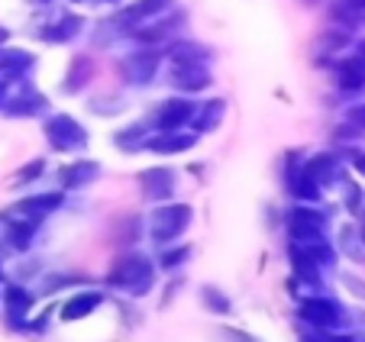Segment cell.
Returning a JSON list of instances; mask_svg holds the SVG:
<instances>
[{
	"instance_id": "1",
	"label": "cell",
	"mask_w": 365,
	"mask_h": 342,
	"mask_svg": "<svg viewBox=\"0 0 365 342\" xmlns=\"http://www.w3.org/2000/svg\"><path fill=\"white\" fill-rule=\"evenodd\" d=\"M107 284L139 301L155 288V261L143 252H123L107 271Z\"/></svg>"
},
{
	"instance_id": "2",
	"label": "cell",
	"mask_w": 365,
	"mask_h": 342,
	"mask_svg": "<svg viewBox=\"0 0 365 342\" xmlns=\"http://www.w3.org/2000/svg\"><path fill=\"white\" fill-rule=\"evenodd\" d=\"M297 316H301V323L307 329H314V333H343L352 320L349 310H346L336 297H327V294L301 297Z\"/></svg>"
},
{
	"instance_id": "3",
	"label": "cell",
	"mask_w": 365,
	"mask_h": 342,
	"mask_svg": "<svg viewBox=\"0 0 365 342\" xmlns=\"http://www.w3.org/2000/svg\"><path fill=\"white\" fill-rule=\"evenodd\" d=\"M194 223V207L191 204H178V200H165L152 210L149 217V236L155 246H168L178 242L181 236L191 229Z\"/></svg>"
},
{
	"instance_id": "4",
	"label": "cell",
	"mask_w": 365,
	"mask_h": 342,
	"mask_svg": "<svg viewBox=\"0 0 365 342\" xmlns=\"http://www.w3.org/2000/svg\"><path fill=\"white\" fill-rule=\"evenodd\" d=\"M42 136L52 152H84L91 142L88 130L71 113H48L42 120Z\"/></svg>"
},
{
	"instance_id": "5",
	"label": "cell",
	"mask_w": 365,
	"mask_h": 342,
	"mask_svg": "<svg viewBox=\"0 0 365 342\" xmlns=\"http://www.w3.org/2000/svg\"><path fill=\"white\" fill-rule=\"evenodd\" d=\"M162 62H165V48L139 46L120 58V78H123L130 88H145V84H152L159 78Z\"/></svg>"
},
{
	"instance_id": "6",
	"label": "cell",
	"mask_w": 365,
	"mask_h": 342,
	"mask_svg": "<svg viewBox=\"0 0 365 342\" xmlns=\"http://www.w3.org/2000/svg\"><path fill=\"white\" fill-rule=\"evenodd\" d=\"M327 213L317 210V204H294L284 213V229L291 242H314L327 239Z\"/></svg>"
},
{
	"instance_id": "7",
	"label": "cell",
	"mask_w": 365,
	"mask_h": 342,
	"mask_svg": "<svg viewBox=\"0 0 365 342\" xmlns=\"http://www.w3.org/2000/svg\"><path fill=\"white\" fill-rule=\"evenodd\" d=\"M185 26H187V14H185V10H165L162 16H155V20L136 26L130 36L139 42V46L165 48L168 42H175L181 33H185Z\"/></svg>"
},
{
	"instance_id": "8",
	"label": "cell",
	"mask_w": 365,
	"mask_h": 342,
	"mask_svg": "<svg viewBox=\"0 0 365 342\" xmlns=\"http://www.w3.org/2000/svg\"><path fill=\"white\" fill-rule=\"evenodd\" d=\"M197 110V100H191L187 94H175L165 97L159 107L152 110V133H172V130H187L191 126V117Z\"/></svg>"
},
{
	"instance_id": "9",
	"label": "cell",
	"mask_w": 365,
	"mask_h": 342,
	"mask_svg": "<svg viewBox=\"0 0 365 342\" xmlns=\"http://www.w3.org/2000/svg\"><path fill=\"white\" fill-rule=\"evenodd\" d=\"M284 187L297 204H320L324 200V187L304 171V155L301 152H288L284 155Z\"/></svg>"
},
{
	"instance_id": "10",
	"label": "cell",
	"mask_w": 365,
	"mask_h": 342,
	"mask_svg": "<svg viewBox=\"0 0 365 342\" xmlns=\"http://www.w3.org/2000/svg\"><path fill=\"white\" fill-rule=\"evenodd\" d=\"M0 110L10 120H33V117L48 113V97L39 88H33V84H20V90L7 94V100H4Z\"/></svg>"
},
{
	"instance_id": "11",
	"label": "cell",
	"mask_w": 365,
	"mask_h": 342,
	"mask_svg": "<svg viewBox=\"0 0 365 342\" xmlns=\"http://www.w3.org/2000/svg\"><path fill=\"white\" fill-rule=\"evenodd\" d=\"M136 181H139L143 197L152 200V204H165V200H172L175 191H178V175H175V168H168V165L139 171Z\"/></svg>"
},
{
	"instance_id": "12",
	"label": "cell",
	"mask_w": 365,
	"mask_h": 342,
	"mask_svg": "<svg viewBox=\"0 0 365 342\" xmlns=\"http://www.w3.org/2000/svg\"><path fill=\"white\" fill-rule=\"evenodd\" d=\"M172 7H175V0H133L130 7H123L117 16H113V26H117L120 33H133L136 26L155 20V16H162Z\"/></svg>"
},
{
	"instance_id": "13",
	"label": "cell",
	"mask_w": 365,
	"mask_h": 342,
	"mask_svg": "<svg viewBox=\"0 0 365 342\" xmlns=\"http://www.w3.org/2000/svg\"><path fill=\"white\" fill-rule=\"evenodd\" d=\"M333 81H336V88L346 90V94L365 90V42H359L356 52L333 65Z\"/></svg>"
},
{
	"instance_id": "14",
	"label": "cell",
	"mask_w": 365,
	"mask_h": 342,
	"mask_svg": "<svg viewBox=\"0 0 365 342\" xmlns=\"http://www.w3.org/2000/svg\"><path fill=\"white\" fill-rule=\"evenodd\" d=\"M36 310V294L23 284H7L4 288V314H7V326L10 329H23L26 320Z\"/></svg>"
},
{
	"instance_id": "15",
	"label": "cell",
	"mask_w": 365,
	"mask_h": 342,
	"mask_svg": "<svg viewBox=\"0 0 365 342\" xmlns=\"http://www.w3.org/2000/svg\"><path fill=\"white\" fill-rule=\"evenodd\" d=\"M4 246L10 249V252H29V246L36 242V236H39L42 229V219H33V217H16V213H7V219H4Z\"/></svg>"
},
{
	"instance_id": "16",
	"label": "cell",
	"mask_w": 365,
	"mask_h": 342,
	"mask_svg": "<svg viewBox=\"0 0 365 342\" xmlns=\"http://www.w3.org/2000/svg\"><path fill=\"white\" fill-rule=\"evenodd\" d=\"M304 171H307L324 191L343 185V158H339L336 152H314L310 158H304Z\"/></svg>"
},
{
	"instance_id": "17",
	"label": "cell",
	"mask_w": 365,
	"mask_h": 342,
	"mask_svg": "<svg viewBox=\"0 0 365 342\" xmlns=\"http://www.w3.org/2000/svg\"><path fill=\"white\" fill-rule=\"evenodd\" d=\"M39 55L20 46H0V78L4 81H26V75L36 68Z\"/></svg>"
},
{
	"instance_id": "18",
	"label": "cell",
	"mask_w": 365,
	"mask_h": 342,
	"mask_svg": "<svg viewBox=\"0 0 365 342\" xmlns=\"http://www.w3.org/2000/svg\"><path fill=\"white\" fill-rule=\"evenodd\" d=\"M101 178V162L94 158H75V162L58 168V187L62 191H84Z\"/></svg>"
},
{
	"instance_id": "19",
	"label": "cell",
	"mask_w": 365,
	"mask_h": 342,
	"mask_svg": "<svg viewBox=\"0 0 365 342\" xmlns=\"http://www.w3.org/2000/svg\"><path fill=\"white\" fill-rule=\"evenodd\" d=\"M107 301H110V297L103 294V291H75L68 301H62V307H58V320L62 323L88 320V316L94 314V310H101Z\"/></svg>"
},
{
	"instance_id": "20",
	"label": "cell",
	"mask_w": 365,
	"mask_h": 342,
	"mask_svg": "<svg viewBox=\"0 0 365 342\" xmlns=\"http://www.w3.org/2000/svg\"><path fill=\"white\" fill-rule=\"evenodd\" d=\"M197 145V133L194 130H172V133H149L145 139V152L152 155H181Z\"/></svg>"
},
{
	"instance_id": "21",
	"label": "cell",
	"mask_w": 365,
	"mask_h": 342,
	"mask_svg": "<svg viewBox=\"0 0 365 342\" xmlns=\"http://www.w3.org/2000/svg\"><path fill=\"white\" fill-rule=\"evenodd\" d=\"M65 204V191H42V194H29V197H20L10 213L16 217H33V219H46L52 217L56 210H62Z\"/></svg>"
},
{
	"instance_id": "22",
	"label": "cell",
	"mask_w": 365,
	"mask_h": 342,
	"mask_svg": "<svg viewBox=\"0 0 365 342\" xmlns=\"http://www.w3.org/2000/svg\"><path fill=\"white\" fill-rule=\"evenodd\" d=\"M168 81H172V88L178 90V94L191 97V94H200V90L210 88V84H214V75H210L207 65H172Z\"/></svg>"
},
{
	"instance_id": "23",
	"label": "cell",
	"mask_w": 365,
	"mask_h": 342,
	"mask_svg": "<svg viewBox=\"0 0 365 342\" xmlns=\"http://www.w3.org/2000/svg\"><path fill=\"white\" fill-rule=\"evenodd\" d=\"M165 58L172 65H207L214 62V48H207L204 42H194V39H175L165 46Z\"/></svg>"
},
{
	"instance_id": "24",
	"label": "cell",
	"mask_w": 365,
	"mask_h": 342,
	"mask_svg": "<svg viewBox=\"0 0 365 342\" xmlns=\"http://www.w3.org/2000/svg\"><path fill=\"white\" fill-rule=\"evenodd\" d=\"M223 117H227V97H210V100H200L197 110L191 117V130L197 136H207V133H217L223 126Z\"/></svg>"
},
{
	"instance_id": "25",
	"label": "cell",
	"mask_w": 365,
	"mask_h": 342,
	"mask_svg": "<svg viewBox=\"0 0 365 342\" xmlns=\"http://www.w3.org/2000/svg\"><path fill=\"white\" fill-rule=\"evenodd\" d=\"M84 33V16L78 14H62L58 20H52L48 26L39 29V39L48 46H65V42H75Z\"/></svg>"
},
{
	"instance_id": "26",
	"label": "cell",
	"mask_w": 365,
	"mask_h": 342,
	"mask_svg": "<svg viewBox=\"0 0 365 342\" xmlns=\"http://www.w3.org/2000/svg\"><path fill=\"white\" fill-rule=\"evenodd\" d=\"M288 259H291V271H294L297 281H304V284H307V288H314V291L324 284V274H320L324 268L310 259V255L304 252L297 242H291V246H288Z\"/></svg>"
},
{
	"instance_id": "27",
	"label": "cell",
	"mask_w": 365,
	"mask_h": 342,
	"mask_svg": "<svg viewBox=\"0 0 365 342\" xmlns=\"http://www.w3.org/2000/svg\"><path fill=\"white\" fill-rule=\"evenodd\" d=\"M149 133H152L149 123H130V126H123V130L113 133V145H117L120 152H126V155H133V152H143Z\"/></svg>"
},
{
	"instance_id": "28",
	"label": "cell",
	"mask_w": 365,
	"mask_h": 342,
	"mask_svg": "<svg viewBox=\"0 0 365 342\" xmlns=\"http://www.w3.org/2000/svg\"><path fill=\"white\" fill-rule=\"evenodd\" d=\"M91 78H94V62H91V55H75L71 65H68V75H65L62 88L68 90V94H78Z\"/></svg>"
},
{
	"instance_id": "29",
	"label": "cell",
	"mask_w": 365,
	"mask_h": 342,
	"mask_svg": "<svg viewBox=\"0 0 365 342\" xmlns=\"http://www.w3.org/2000/svg\"><path fill=\"white\" fill-rule=\"evenodd\" d=\"M349 42H352L349 29L333 26V29H327V33H320V36H317L314 48H317V55H339L346 46H349Z\"/></svg>"
},
{
	"instance_id": "30",
	"label": "cell",
	"mask_w": 365,
	"mask_h": 342,
	"mask_svg": "<svg viewBox=\"0 0 365 342\" xmlns=\"http://www.w3.org/2000/svg\"><path fill=\"white\" fill-rule=\"evenodd\" d=\"M191 259V246H159V255H155V268L159 271H175V268H181L185 261Z\"/></svg>"
},
{
	"instance_id": "31",
	"label": "cell",
	"mask_w": 365,
	"mask_h": 342,
	"mask_svg": "<svg viewBox=\"0 0 365 342\" xmlns=\"http://www.w3.org/2000/svg\"><path fill=\"white\" fill-rule=\"evenodd\" d=\"M200 304H204V310H210V314H217V316L233 314V301H230V294H223V291L214 288V284H204V288H200Z\"/></svg>"
},
{
	"instance_id": "32",
	"label": "cell",
	"mask_w": 365,
	"mask_h": 342,
	"mask_svg": "<svg viewBox=\"0 0 365 342\" xmlns=\"http://www.w3.org/2000/svg\"><path fill=\"white\" fill-rule=\"evenodd\" d=\"M330 20H333V26H339V29H356L359 23L365 20V14L356 7H349L346 0H336L330 7Z\"/></svg>"
},
{
	"instance_id": "33",
	"label": "cell",
	"mask_w": 365,
	"mask_h": 342,
	"mask_svg": "<svg viewBox=\"0 0 365 342\" xmlns=\"http://www.w3.org/2000/svg\"><path fill=\"white\" fill-rule=\"evenodd\" d=\"M46 168H48L46 158H33V162H26V165H20V168H16V175L10 178V185H14V187L33 185V181H39L42 175H46Z\"/></svg>"
},
{
	"instance_id": "34",
	"label": "cell",
	"mask_w": 365,
	"mask_h": 342,
	"mask_svg": "<svg viewBox=\"0 0 365 342\" xmlns=\"http://www.w3.org/2000/svg\"><path fill=\"white\" fill-rule=\"evenodd\" d=\"M339 252L349 255L352 261L365 259V246H362V239H359V229H352V226H343V229H339Z\"/></svg>"
},
{
	"instance_id": "35",
	"label": "cell",
	"mask_w": 365,
	"mask_h": 342,
	"mask_svg": "<svg viewBox=\"0 0 365 342\" xmlns=\"http://www.w3.org/2000/svg\"><path fill=\"white\" fill-rule=\"evenodd\" d=\"M84 274H75V271H62L56 278V274H48L46 281H42V294H56V291H65V288H75V284H84Z\"/></svg>"
},
{
	"instance_id": "36",
	"label": "cell",
	"mask_w": 365,
	"mask_h": 342,
	"mask_svg": "<svg viewBox=\"0 0 365 342\" xmlns=\"http://www.w3.org/2000/svg\"><path fill=\"white\" fill-rule=\"evenodd\" d=\"M88 110L97 113V117H117V113L126 110V100H120V97H94V100H88Z\"/></svg>"
},
{
	"instance_id": "37",
	"label": "cell",
	"mask_w": 365,
	"mask_h": 342,
	"mask_svg": "<svg viewBox=\"0 0 365 342\" xmlns=\"http://www.w3.org/2000/svg\"><path fill=\"white\" fill-rule=\"evenodd\" d=\"M343 191H346V197H343V204H346V210L356 217L359 210L365 207V197H362V191H359V185H352V181H346L343 185Z\"/></svg>"
},
{
	"instance_id": "38",
	"label": "cell",
	"mask_w": 365,
	"mask_h": 342,
	"mask_svg": "<svg viewBox=\"0 0 365 342\" xmlns=\"http://www.w3.org/2000/svg\"><path fill=\"white\" fill-rule=\"evenodd\" d=\"M220 336H223V342H262V339H255V336H249L246 329H236V326H220Z\"/></svg>"
},
{
	"instance_id": "39",
	"label": "cell",
	"mask_w": 365,
	"mask_h": 342,
	"mask_svg": "<svg viewBox=\"0 0 365 342\" xmlns=\"http://www.w3.org/2000/svg\"><path fill=\"white\" fill-rule=\"evenodd\" d=\"M339 281H343V284H346V288H349L356 297H362V301H365V281H359L356 274H349V271H339Z\"/></svg>"
},
{
	"instance_id": "40",
	"label": "cell",
	"mask_w": 365,
	"mask_h": 342,
	"mask_svg": "<svg viewBox=\"0 0 365 342\" xmlns=\"http://www.w3.org/2000/svg\"><path fill=\"white\" fill-rule=\"evenodd\" d=\"M346 120H349L352 126H359V130L365 133V100H362V103H352V107L346 110Z\"/></svg>"
},
{
	"instance_id": "41",
	"label": "cell",
	"mask_w": 365,
	"mask_h": 342,
	"mask_svg": "<svg viewBox=\"0 0 365 342\" xmlns=\"http://www.w3.org/2000/svg\"><path fill=\"white\" fill-rule=\"evenodd\" d=\"M359 136H362V130H359V126H352L349 120H346V123L333 133V139H336V142H349V139H359Z\"/></svg>"
},
{
	"instance_id": "42",
	"label": "cell",
	"mask_w": 365,
	"mask_h": 342,
	"mask_svg": "<svg viewBox=\"0 0 365 342\" xmlns=\"http://www.w3.org/2000/svg\"><path fill=\"white\" fill-rule=\"evenodd\" d=\"M346 158H349L352 171H356L359 178H365V152L362 149H349V152H346Z\"/></svg>"
},
{
	"instance_id": "43",
	"label": "cell",
	"mask_w": 365,
	"mask_h": 342,
	"mask_svg": "<svg viewBox=\"0 0 365 342\" xmlns=\"http://www.w3.org/2000/svg\"><path fill=\"white\" fill-rule=\"evenodd\" d=\"M7 94H10V81H4V78H0V107H4V100H7Z\"/></svg>"
},
{
	"instance_id": "44",
	"label": "cell",
	"mask_w": 365,
	"mask_h": 342,
	"mask_svg": "<svg viewBox=\"0 0 365 342\" xmlns=\"http://www.w3.org/2000/svg\"><path fill=\"white\" fill-rule=\"evenodd\" d=\"M4 42H10V29L7 26H0V46H4Z\"/></svg>"
},
{
	"instance_id": "45",
	"label": "cell",
	"mask_w": 365,
	"mask_h": 342,
	"mask_svg": "<svg viewBox=\"0 0 365 342\" xmlns=\"http://www.w3.org/2000/svg\"><path fill=\"white\" fill-rule=\"evenodd\" d=\"M346 4H349V7H356V10H362V14H365V0H346Z\"/></svg>"
},
{
	"instance_id": "46",
	"label": "cell",
	"mask_w": 365,
	"mask_h": 342,
	"mask_svg": "<svg viewBox=\"0 0 365 342\" xmlns=\"http://www.w3.org/2000/svg\"><path fill=\"white\" fill-rule=\"evenodd\" d=\"M301 4H307V7H317V4H324V0H301Z\"/></svg>"
},
{
	"instance_id": "47",
	"label": "cell",
	"mask_w": 365,
	"mask_h": 342,
	"mask_svg": "<svg viewBox=\"0 0 365 342\" xmlns=\"http://www.w3.org/2000/svg\"><path fill=\"white\" fill-rule=\"evenodd\" d=\"M359 239H362V246H365V223L359 226Z\"/></svg>"
},
{
	"instance_id": "48",
	"label": "cell",
	"mask_w": 365,
	"mask_h": 342,
	"mask_svg": "<svg viewBox=\"0 0 365 342\" xmlns=\"http://www.w3.org/2000/svg\"><path fill=\"white\" fill-rule=\"evenodd\" d=\"M101 4H120V0H101Z\"/></svg>"
},
{
	"instance_id": "49",
	"label": "cell",
	"mask_w": 365,
	"mask_h": 342,
	"mask_svg": "<svg viewBox=\"0 0 365 342\" xmlns=\"http://www.w3.org/2000/svg\"><path fill=\"white\" fill-rule=\"evenodd\" d=\"M71 4H84V0H71Z\"/></svg>"
},
{
	"instance_id": "50",
	"label": "cell",
	"mask_w": 365,
	"mask_h": 342,
	"mask_svg": "<svg viewBox=\"0 0 365 342\" xmlns=\"http://www.w3.org/2000/svg\"><path fill=\"white\" fill-rule=\"evenodd\" d=\"M39 4H52V0H39Z\"/></svg>"
},
{
	"instance_id": "51",
	"label": "cell",
	"mask_w": 365,
	"mask_h": 342,
	"mask_svg": "<svg viewBox=\"0 0 365 342\" xmlns=\"http://www.w3.org/2000/svg\"><path fill=\"white\" fill-rule=\"evenodd\" d=\"M0 281H4V274H0Z\"/></svg>"
}]
</instances>
